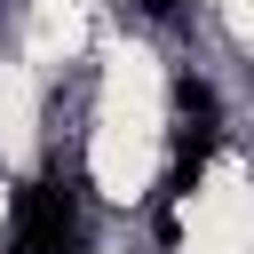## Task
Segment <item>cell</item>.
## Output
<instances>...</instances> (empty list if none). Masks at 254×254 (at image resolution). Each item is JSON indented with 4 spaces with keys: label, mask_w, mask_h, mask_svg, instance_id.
Listing matches in <instances>:
<instances>
[{
    "label": "cell",
    "mask_w": 254,
    "mask_h": 254,
    "mask_svg": "<svg viewBox=\"0 0 254 254\" xmlns=\"http://www.w3.org/2000/svg\"><path fill=\"white\" fill-rule=\"evenodd\" d=\"M8 254H87V230H79V214H71L64 175H40V183H24V190H16Z\"/></svg>",
    "instance_id": "cell-1"
},
{
    "label": "cell",
    "mask_w": 254,
    "mask_h": 254,
    "mask_svg": "<svg viewBox=\"0 0 254 254\" xmlns=\"http://www.w3.org/2000/svg\"><path fill=\"white\" fill-rule=\"evenodd\" d=\"M175 111H183V119H214V87H206L198 71H175Z\"/></svg>",
    "instance_id": "cell-2"
},
{
    "label": "cell",
    "mask_w": 254,
    "mask_h": 254,
    "mask_svg": "<svg viewBox=\"0 0 254 254\" xmlns=\"http://www.w3.org/2000/svg\"><path fill=\"white\" fill-rule=\"evenodd\" d=\"M190 0H143V16H183Z\"/></svg>",
    "instance_id": "cell-3"
}]
</instances>
